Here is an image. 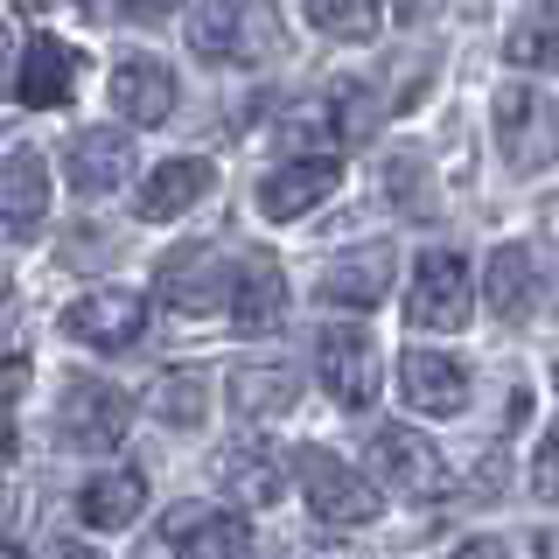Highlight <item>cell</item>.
<instances>
[{"label":"cell","instance_id":"cell-26","mask_svg":"<svg viewBox=\"0 0 559 559\" xmlns=\"http://www.w3.org/2000/svg\"><path fill=\"white\" fill-rule=\"evenodd\" d=\"M203 399H210V392H203L197 371H168L162 384H154V413H162V427H182V433L203 427V413H210Z\"/></svg>","mask_w":559,"mask_h":559},{"label":"cell","instance_id":"cell-22","mask_svg":"<svg viewBox=\"0 0 559 559\" xmlns=\"http://www.w3.org/2000/svg\"><path fill=\"white\" fill-rule=\"evenodd\" d=\"M231 406L245 419H287L301 406V378L287 364H238L231 371Z\"/></svg>","mask_w":559,"mask_h":559},{"label":"cell","instance_id":"cell-23","mask_svg":"<svg viewBox=\"0 0 559 559\" xmlns=\"http://www.w3.org/2000/svg\"><path fill=\"white\" fill-rule=\"evenodd\" d=\"M489 308L503 314V322H524L532 314V294H538V266H532V252L524 245H497L489 252Z\"/></svg>","mask_w":559,"mask_h":559},{"label":"cell","instance_id":"cell-28","mask_svg":"<svg viewBox=\"0 0 559 559\" xmlns=\"http://www.w3.org/2000/svg\"><path fill=\"white\" fill-rule=\"evenodd\" d=\"M78 8H84V22H127V14L147 22V0H78Z\"/></svg>","mask_w":559,"mask_h":559},{"label":"cell","instance_id":"cell-20","mask_svg":"<svg viewBox=\"0 0 559 559\" xmlns=\"http://www.w3.org/2000/svg\"><path fill=\"white\" fill-rule=\"evenodd\" d=\"M140 511H147V476H140V468H105L78 497V518L92 524V532H127Z\"/></svg>","mask_w":559,"mask_h":559},{"label":"cell","instance_id":"cell-9","mask_svg":"<svg viewBox=\"0 0 559 559\" xmlns=\"http://www.w3.org/2000/svg\"><path fill=\"white\" fill-rule=\"evenodd\" d=\"M336 182H343L336 154H294V162H280L266 182H259V210H266L273 224H294V217H308L314 203L336 197Z\"/></svg>","mask_w":559,"mask_h":559},{"label":"cell","instance_id":"cell-32","mask_svg":"<svg viewBox=\"0 0 559 559\" xmlns=\"http://www.w3.org/2000/svg\"><path fill=\"white\" fill-rule=\"evenodd\" d=\"M454 559H503V546H497V538H476V546H462Z\"/></svg>","mask_w":559,"mask_h":559},{"label":"cell","instance_id":"cell-37","mask_svg":"<svg viewBox=\"0 0 559 559\" xmlns=\"http://www.w3.org/2000/svg\"><path fill=\"white\" fill-rule=\"evenodd\" d=\"M552 384H559V371H552Z\"/></svg>","mask_w":559,"mask_h":559},{"label":"cell","instance_id":"cell-30","mask_svg":"<svg viewBox=\"0 0 559 559\" xmlns=\"http://www.w3.org/2000/svg\"><path fill=\"white\" fill-rule=\"evenodd\" d=\"M0 462H14V392L0 384Z\"/></svg>","mask_w":559,"mask_h":559},{"label":"cell","instance_id":"cell-33","mask_svg":"<svg viewBox=\"0 0 559 559\" xmlns=\"http://www.w3.org/2000/svg\"><path fill=\"white\" fill-rule=\"evenodd\" d=\"M399 8H406V14H427V8H433V0H399Z\"/></svg>","mask_w":559,"mask_h":559},{"label":"cell","instance_id":"cell-13","mask_svg":"<svg viewBox=\"0 0 559 559\" xmlns=\"http://www.w3.org/2000/svg\"><path fill=\"white\" fill-rule=\"evenodd\" d=\"M162 294L175 308L203 314V308H217L224 294H231V266H224L217 245H182V252L162 259Z\"/></svg>","mask_w":559,"mask_h":559},{"label":"cell","instance_id":"cell-15","mask_svg":"<svg viewBox=\"0 0 559 559\" xmlns=\"http://www.w3.org/2000/svg\"><path fill=\"white\" fill-rule=\"evenodd\" d=\"M112 105L127 112V127H162V119L175 112V70L162 57H119Z\"/></svg>","mask_w":559,"mask_h":559},{"label":"cell","instance_id":"cell-29","mask_svg":"<svg viewBox=\"0 0 559 559\" xmlns=\"http://www.w3.org/2000/svg\"><path fill=\"white\" fill-rule=\"evenodd\" d=\"M0 364H22V308L0 294Z\"/></svg>","mask_w":559,"mask_h":559},{"label":"cell","instance_id":"cell-10","mask_svg":"<svg viewBox=\"0 0 559 559\" xmlns=\"http://www.w3.org/2000/svg\"><path fill=\"white\" fill-rule=\"evenodd\" d=\"M399 392H406L413 413L454 419L468 406V371L448 357V349H406V364H399Z\"/></svg>","mask_w":559,"mask_h":559},{"label":"cell","instance_id":"cell-16","mask_svg":"<svg viewBox=\"0 0 559 559\" xmlns=\"http://www.w3.org/2000/svg\"><path fill=\"white\" fill-rule=\"evenodd\" d=\"M231 314H238L245 336H266V329H280V314H287V280H280V259L273 252H245L238 259Z\"/></svg>","mask_w":559,"mask_h":559},{"label":"cell","instance_id":"cell-4","mask_svg":"<svg viewBox=\"0 0 559 559\" xmlns=\"http://www.w3.org/2000/svg\"><path fill=\"white\" fill-rule=\"evenodd\" d=\"M406 314H413V329H462L468 314H476V280H468V259L448 252V245L419 252L413 287H406Z\"/></svg>","mask_w":559,"mask_h":559},{"label":"cell","instance_id":"cell-27","mask_svg":"<svg viewBox=\"0 0 559 559\" xmlns=\"http://www.w3.org/2000/svg\"><path fill=\"white\" fill-rule=\"evenodd\" d=\"M532 483H538V497L559 503V427L546 433V448H538V462H532Z\"/></svg>","mask_w":559,"mask_h":559},{"label":"cell","instance_id":"cell-12","mask_svg":"<svg viewBox=\"0 0 559 559\" xmlns=\"http://www.w3.org/2000/svg\"><path fill=\"white\" fill-rule=\"evenodd\" d=\"M392 245H357V252H343V259H329L322 280H314V294L322 301H336V308H378L384 294H392Z\"/></svg>","mask_w":559,"mask_h":559},{"label":"cell","instance_id":"cell-2","mask_svg":"<svg viewBox=\"0 0 559 559\" xmlns=\"http://www.w3.org/2000/svg\"><path fill=\"white\" fill-rule=\"evenodd\" d=\"M294 476H301L308 511L322 518V524H343V532H357V524H371V518L384 511L378 483L357 476L349 462H336L329 448H301V454H294Z\"/></svg>","mask_w":559,"mask_h":559},{"label":"cell","instance_id":"cell-17","mask_svg":"<svg viewBox=\"0 0 559 559\" xmlns=\"http://www.w3.org/2000/svg\"><path fill=\"white\" fill-rule=\"evenodd\" d=\"M127 175H133V140L119 127H84L70 140V189L105 197V189H119Z\"/></svg>","mask_w":559,"mask_h":559},{"label":"cell","instance_id":"cell-18","mask_svg":"<svg viewBox=\"0 0 559 559\" xmlns=\"http://www.w3.org/2000/svg\"><path fill=\"white\" fill-rule=\"evenodd\" d=\"M70 84H78V57H70L57 35H28L22 63H14V98L35 105V112H49V105L70 98Z\"/></svg>","mask_w":559,"mask_h":559},{"label":"cell","instance_id":"cell-19","mask_svg":"<svg viewBox=\"0 0 559 559\" xmlns=\"http://www.w3.org/2000/svg\"><path fill=\"white\" fill-rule=\"evenodd\" d=\"M49 210V168L35 147H14L0 162V231H35Z\"/></svg>","mask_w":559,"mask_h":559},{"label":"cell","instance_id":"cell-24","mask_svg":"<svg viewBox=\"0 0 559 559\" xmlns=\"http://www.w3.org/2000/svg\"><path fill=\"white\" fill-rule=\"evenodd\" d=\"M308 28L329 43H371L384 28V0H308Z\"/></svg>","mask_w":559,"mask_h":559},{"label":"cell","instance_id":"cell-21","mask_svg":"<svg viewBox=\"0 0 559 559\" xmlns=\"http://www.w3.org/2000/svg\"><path fill=\"white\" fill-rule=\"evenodd\" d=\"M203 189H210V162H197V154H189V162H162L147 182H140L133 210L147 224H168V217H182L189 203H203Z\"/></svg>","mask_w":559,"mask_h":559},{"label":"cell","instance_id":"cell-14","mask_svg":"<svg viewBox=\"0 0 559 559\" xmlns=\"http://www.w3.org/2000/svg\"><path fill=\"white\" fill-rule=\"evenodd\" d=\"M217 476H224V489H231L245 511H266L280 489H287V462H280V448H273V441L245 433V441H231V448L217 454Z\"/></svg>","mask_w":559,"mask_h":559},{"label":"cell","instance_id":"cell-31","mask_svg":"<svg viewBox=\"0 0 559 559\" xmlns=\"http://www.w3.org/2000/svg\"><path fill=\"white\" fill-rule=\"evenodd\" d=\"M14 92V43H8V22H0V98Z\"/></svg>","mask_w":559,"mask_h":559},{"label":"cell","instance_id":"cell-5","mask_svg":"<svg viewBox=\"0 0 559 559\" xmlns=\"http://www.w3.org/2000/svg\"><path fill=\"white\" fill-rule=\"evenodd\" d=\"M127 419H133L127 392H112L105 378H70V384H63L57 433H63L70 448H92V454L119 448V441H127Z\"/></svg>","mask_w":559,"mask_h":559},{"label":"cell","instance_id":"cell-35","mask_svg":"<svg viewBox=\"0 0 559 559\" xmlns=\"http://www.w3.org/2000/svg\"><path fill=\"white\" fill-rule=\"evenodd\" d=\"M14 8H22V14H35V8H43V0H14Z\"/></svg>","mask_w":559,"mask_h":559},{"label":"cell","instance_id":"cell-1","mask_svg":"<svg viewBox=\"0 0 559 559\" xmlns=\"http://www.w3.org/2000/svg\"><path fill=\"white\" fill-rule=\"evenodd\" d=\"M273 43H280L273 0H197L189 8V49L203 63H245L266 57Z\"/></svg>","mask_w":559,"mask_h":559},{"label":"cell","instance_id":"cell-7","mask_svg":"<svg viewBox=\"0 0 559 559\" xmlns=\"http://www.w3.org/2000/svg\"><path fill=\"white\" fill-rule=\"evenodd\" d=\"M314 371H322L329 399L349 413H364L378 399V343L364 336V329H322V343H314Z\"/></svg>","mask_w":559,"mask_h":559},{"label":"cell","instance_id":"cell-6","mask_svg":"<svg viewBox=\"0 0 559 559\" xmlns=\"http://www.w3.org/2000/svg\"><path fill=\"white\" fill-rule=\"evenodd\" d=\"M371 468H378V483L399 489V497H441L448 489L441 448H433L427 433H413V427H378L371 433Z\"/></svg>","mask_w":559,"mask_h":559},{"label":"cell","instance_id":"cell-11","mask_svg":"<svg viewBox=\"0 0 559 559\" xmlns=\"http://www.w3.org/2000/svg\"><path fill=\"white\" fill-rule=\"evenodd\" d=\"M162 538L182 559H245L252 552V524L245 518H224V511H203V503H175Z\"/></svg>","mask_w":559,"mask_h":559},{"label":"cell","instance_id":"cell-25","mask_svg":"<svg viewBox=\"0 0 559 559\" xmlns=\"http://www.w3.org/2000/svg\"><path fill=\"white\" fill-rule=\"evenodd\" d=\"M503 57H511L518 70H559V8L524 14V22L511 28V43H503Z\"/></svg>","mask_w":559,"mask_h":559},{"label":"cell","instance_id":"cell-8","mask_svg":"<svg viewBox=\"0 0 559 559\" xmlns=\"http://www.w3.org/2000/svg\"><path fill=\"white\" fill-rule=\"evenodd\" d=\"M63 329H70L84 349H127V343L147 336V294H133V287L84 294L78 308H63Z\"/></svg>","mask_w":559,"mask_h":559},{"label":"cell","instance_id":"cell-3","mask_svg":"<svg viewBox=\"0 0 559 559\" xmlns=\"http://www.w3.org/2000/svg\"><path fill=\"white\" fill-rule=\"evenodd\" d=\"M497 147L518 175H538L559 162V105L532 84H503L497 92Z\"/></svg>","mask_w":559,"mask_h":559},{"label":"cell","instance_id":"cell-36","mask_svg":"<svg viewBox=\"0 0 559 559\" xmlns=\"http://www.w3.org/2000/svg\"><path fill=\"white\" fill-rule=\"evenodd\" d=\"M0 559H22V552H14V546H0Z\"/></svg>","mask_w":559,"mask_h":559},{"label":"cell","instance_id":"cell-34","mask_svg":"<svg viewBox=\"0 0 559 559\" xmlns=\"http://www.w3.org/2000/svg\"><path fill=\"white\" fill-rule=\"evenodd\" d=\"M57 559H92V552H84V546H63V552H57Z\"/></svg>","mask_w":559,"mask_h":559}]
</instances>
